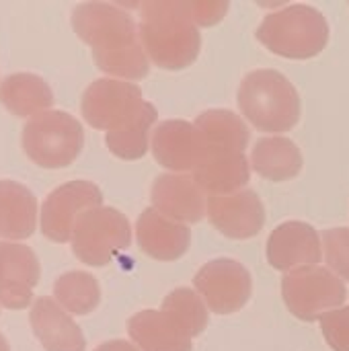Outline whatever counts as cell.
I'll list each match as a JSON object with an SVG mask.
<instances>
[{
    "mask_svg": "<svg viewBox=\"0 0 349 351\" xmlns=\"http://www.w3.org/2000/svg\"><path fill=\"white\" fill-rule=\"evenodd\" d=\"M76 35L93 47V58L105 74L117 80H140L150 62L142 47L138 25L117 4L84 2L72 12Z\"/></svg>",
    "mask_w": 349,
    "mask_h": 351,
    "instance_id": "1",
    "label": "cell"
},
{
    "mask_svg": "<svg viewBox=\"0 0 349 351\" xmlns=\"http://www.w3.org/2000/svg\"><path fill=\"white\" fill-rule=\"evenodd\" d=\"M140 41L146 56L163 70L191 66L202 49L200 25L187 0H150L138 4Z\"/></svg>",
    "mask_w": 349,
    "mask_h": 351,
    "instance_id": "2",
    "label": "cell"
},
{
    "mask_svg": "<svg viewBox=\"0 0 349 351\" xmlns=\"http://www.w3.org/2000/svg\"><path fill=\"white\" fill-rule=\"evenodd\" d=\"M237 99L245 119L259 132L284 134L300 121L298 90L278 70L249 72L239 86Z\"/></svg>",
    "mask_w": 349,
    "mask_h": 351,
    "instance_id": "3",
    "label": "cell"
},
{
    "mask_svg": "<svg viewBox=\"0 0 349 351\" xmlns=\"http://www.w3.org/2000/svg\"><path fill=\"white\" fill-rule=\"evenodd\" d=\"M257 39L265 49L290 60L319 56L329 41V23L311 4H286L265 14L257 27Z\"/></svg>",
    "mask_w": 349,
    "mask_h": 351,
    "instance_id": "4",
    "label": "cell"
},
{
    "mask_svg": "<svg viewBox=\"0 0 349 351\" xmlns=\"http://www.w3.org/2000/svg\"><path fill=\"white\" fill-rule=\"evenodd\" d=\"M82 146V125L66 111L39 113L23 128V150L43 169H64L72 165Z\"/></svg>",
    "mask_w": 349,
    "mask_h": 351,
    "instance_id": "5",
    "label": "cell"
},
{
    "mask_svg": "<svg viewBox=\"0 0 349 351\" xmlns=\"http://www.w3.org/2000/svg\"><path fill=\"white\" fill-rule=\"evenodd\" d=\"M72 253L91 267H105L132 243V228L125 214L99 206L86 210L72 232Z\"/></svg>",
    "mask_w": 349,
    "mask_h": 351,
    "instance_id": "6",
    "label": "cell"
},
{
    "mask_svg": "<svg viewBox=\"0 0 349 351\" xmlns=\"http://www.w3.org/2000/svg\"><path fill=\"white\" fill-rule=\"evenodd\" d=\"M282 298L296 319L313 323L317 319L321 321L323 315L341 308L348 290L344 280H339L329 267L311 265L284 276Z\"/></svg>",
    "mask_w": 349,
    "mask_h": 351,
    "instance_id": "7",
    "label": "cell"
},
{
    "mask_svg": "<svg viewBox=\"0 0 349 351\" xmlns=\"http://www.w3.org/2000/svg\"><path fill=\"white\" fill-rule=\"evenodd\" d=\"M144 105L146 101L138 84L117 78H99L84 90L80 109L88 125L111 134L132 123L142 113Z\"/></svg>",
    "mask_w": 349,
    "mask_h": 351,
    "instance_id": "8",
    "label": "cell"
},
{
    "mask_svg": "<svg viewBox=\"0 0 349 351\" xmlns=\"http://www.w3.org/2000/svg\"><path fill=\"white\" fill-rule=\"evenodd\" d=\"M193 286L206 306L216 315L239 313L251 298L253 280L237 259L220 257L208 261L193 278Z\"/></svg>",
    "mask_w": 349,
    "mask_h": 351,
    "instance_id": "9",
    "label": "cell"
},
{
    "mask_svg": "<svg viewBox=\"0 0 349 351\" xmlns=\"http://www.w3.org/2000/svg\"><path fill=\"white\" fill-rule=\"evenodd\" d=\"M103 204L101 189L91 181H70L53 189L41 208V232L53 243H68L72 239L76 220L93 208Z\"/></svg>",
    "mask_w": 349,
    "mask_h": 351,
    "instance_id": "10",
    "label": "cell"
},
{
    "mask_svg": "<svg viewBox=\"0 0 349 351\" xmlns=\"http://www.w3.org/2000/svg\"><path fill=\"white\" fill-rule=\"evenodd\" d=\"M200 189L208 195H230L241 191L251 179V162L245 152L234 148L204 146L191 171Z\"/></svg>",
    "mask_w": 349,
    "mask_h": 351,
    "instance_id": "11",
    "label": "cell"
},
{
    "mask_svg": "<svg viewBox=\"0 0 349 351\" xmlns=\"http://www.w3.org/2000/svg\"><path fill=\"white\" fill-rule=\"evenodd\" d=\"M206 216L218 232L237 241L257 237L265 224V208L253 189H241L230 195H210Z\"/></svg>",
    "mask_w": 349,
    "mask_h": 351,
    "instance_id": "12",
    "label": "cell"
},
{
    "mask_svg": "<svg viewBox=\"0 0 349 351\" xmlns=\"http://www.w3.org/2000/svg\"><path fill=\"white\" fill-rule=\"evenodd\" d=\"M323 259L321 234L306 222L290 220L269 234L267 261L278 271H296L302 267L319 265Z\"/></svg>",
    "mask_w": 349,
    "mask_h": 351,
    "instance_id": "13",
    "label": "cell"
},
{
    "mask_svg": "<svg viewBox=\"0 0 349 351\" xmlns=\"http://www.w3.org/2000/svg\"><path fill=\"white\" fill-rule=\"evenodd\" d=\"M150 199L158 214L179 224H195L208 214L206 193L187 173L158 175L152 183Z\"/></svg>",
    "mask_w": 349,
    "mask_h": 351,
    "instance_id": "14",
    "label": "cell"
},
{
    "mask_svg": "<svg viewBox=\"0 0 349 351\" xmlns=\"http://www.w3.org/2000/svg\"><path fill=\"white\" fill-rule=\"evenodd\" d=\"M39 282L37 255L19 243H0V304L10 311L27 308Z\"/></svg>",
    "mask_w": 349,
    "mask_h": 351,
    "instance_id": "15",
    "label": "cell"
},
{
    "mask_svg": "<svg viewBox=\"0 0 349 351\" xmlns=\"http://www.w3.org/2000/svg\"><path fill=\"white\" fill-rule=\"evenodd\" d=\"M136 239L148 257L156 261H177L189 251L191 230L187 224L165 218L154 208H146L136 222Z\"/></svg>",
    "mask_w": 349,
    "mask_h": 351,
    "instance_id": "16",
    "label": "cell"
},
{
    "mask_svg": "<svg viewBox=\"0 0 349 351\" xmlns=\"http://www.w3.org/2000/svg\"><path fill=\"white\" fill-rule=\"evenodd\" d=\"M150 150L160 167L173 173L193 171L200 156V132L183 119H169L152 132Z\"/></svg>",
    "mask_w": 349,
    "mask_h": 351,
    "instance_id": "17",
    "label": "cell"
},
{
    "mask_svg": "<svg viewBox=\"0 0 349 351\" xmlns=\"http://www.w3.org/2000/svg\"><path fill=\"white\" fill-rule=\"evenodd\" d=\"M29 319L35 337L45 351H84L86 348L80 327L51 298H37Z\"/></svg>",
    "mask_w": 349,
    "mask_h": 351,
    "instance_id": "18",
    "label": "cell"
},
{
    "mask_svg": "<svg viewBox=\"0 0 349 351\" xmlns=\"http://www.w3.org/2000/svg\"><path fill=\"white\" fill-rule=\"evenodd\" d=\"M128 333L142 351H191L193 339L165 311H142L128 321Z\"/></svg>",
    "mask_w": 349,
    "mask_h": 351,
    "instance_id": "19",
    "label": "cell"
},
{
    "mask_svg": "<svg viewBox=\"0 0 349 351\" xmlns=\"http://www.w3.org/2000/svg\"><path fill=\"white\" fill-rule=\"evenodd\" d=\"M302 152L286 136H265L251 150V169L267 181H290L302 171Z\"/></svg>",
    "mask_w": 349,
    "mask_h": 351,
    "instance_id": "20",
    "label": "cell"
},
{
    "mask_svg": "<svg viewBox=\"0 0 349 351\" xmlns=\"http://www.w3.org/2000/svg\"><path fill=\"white\" fill-rule=\"evenodd\" d=\"M37 199L16 181H0V239L23 241L35 232Z\"/></svg>",
    "mask_w": 349,
    "mask_h": 351,
    "instance_id": "21",
    "label": "cell"
},
{
    "mask_svg": "<svg viewBox=\"0 0 349 351\" xmlns=\"http://www.w3.org/2000/svg\"><path fill=\"white\" fill-rule=\"evenodd\" d=\"M0 101L16 117H35L53 105V93L41 76L19 72L0 82Z\"/></svg>",
    "mask_w": 349,
    "mask_h": 351,
    "instance_id": "22",
    "label": "cell"
},
{
    "mask_svg": "<svg viewBox=\"0 0 349 351\" xmlns=\"http://www.w3.org/2000/svg\"><path fill=\"white\" fill-rule=\"evenodd\" d=\"M193 125L200 132V142L204 146L234 148L245 152L249 146L251 132L247 123L228 109H208L197 115Z\"/></svg>",
    "mask_w": 349,
    "mask_h": 351,
    "instance_id": "23",
    "label": "cell"
},
{
    "mask_svg": "<svg viewBox=\"0 0 349 351\" xmlns=\"http://www.w3.org/2000/svg\"><path fill=\"white\" fill-rule=\"evenodd\" d=\"M53 296L68 315L84 317L101 302V288L91 274L68 271L53 282Z\"/></svg>",
    "mask_w": 349,
    "mask_h": 351,
    "instance_id": "24",
    "label": "cell"
},
{
    "mask_svg": "<svg viewBox=\"0 0 349 351\" xmlns=\"http://www.w3.org/2000/svg\"><path fill=\"white\" fill-rule=\"evenodd\" d=\"M156 119H158L156 107L146 101L142 113L132 123L105 136V142H107V148L111 150V154H115L117 158H123V160L142 158L148 152V138H150V130L156 123Z\"/></svg>",
    "mask_w": 349,
    "mask_h": 351,
    "instance_id": "25",
    "label": "cell"
},
{
    "mask_svg": "<svg viewBox=\"0 0 349 351\" xmlns=\"http://www.w3.org/2000/svg\"><path fill=\"white\" fill-rule=\"evenodd\" d=\"M160 311L171 315L187 331L191 339L200 337L208 327V306L202 300V296L189 288H175L163 300Z\"/></svg>",
    "mask_w": 349,
    "mask_h": 351,
    "instance_id": "26",
    "label": "cell"
},
{
    "mask_svg": "<svg viewBox=\"0 0 349 351\" xmlns=\"http://www.w3.org/2000/svg\"><path fill=\"white\" fill-rule=\"evenodd\" d=\"M327 267L344 282H349V228H327L321 234Z\"/></svg>",
    "mask_w": 349,
    "mask_h": 351,
    "instance_id": "27",
    "label": "cell"
},
{
    "mask_svg": "<svg viewBox=\"0 0 349 351\" xmlns=\"http://www.w3.org/2000/svg\"><path fill=\"white\" fill-rule=\"evenodd\" d=\"M321 331L331 350L349 351V306H341L323 315Z\"/></svg>",
    "mask_w": 349,
    "mask_h": 351,
    "instance_id": "28",
    "label": "cell"
},
{
    "mask_svg": "<svg viewBox=\"0 0 349 351\" xmlns=\"http://www.w3.org/2000/svg\"><path fill=\"white\" fill-rule=\"evenodd\" d=\"M191 8H193L195 23L200 27H210V25L222 21V16L228 10V2H202V0H193Z\"/></svg>",
    "mask_w": 349,
    "mask_h": 351,
    "instance_id": "29",
    "label": "cell"
},
{
    "mask_svg": "<svg viewBox=\"0 0 349 351\" xmlns=\"http://www.w3.org/2000/svg\"><path fill=\"white\" fill-rule=\"evenodd\" d=\"M95 351H140L136 346H132V343H128V341H123V339H113V341H105V343H101L99 348Z\"/></svg>",
    "mask_w": 349,
    "mask_h": 351,
    "instance_id": "30",
    "label": "cell"
},
{
    "mask_svg": "<svg viewBox=\"0 0 349 351\" xmlns=\"http://www.w3.org/2000/svg\"><path fill=\"white\" fill-rule=\"evenodd\" d=\"M0 351H10L8 350V343H6V339H4V335H0Z\"/></svg>",
    "mask_w": 349,
    "mask_h": 351,
    "instance_id": "31",
    "label": "cell"
}]
</instances>
